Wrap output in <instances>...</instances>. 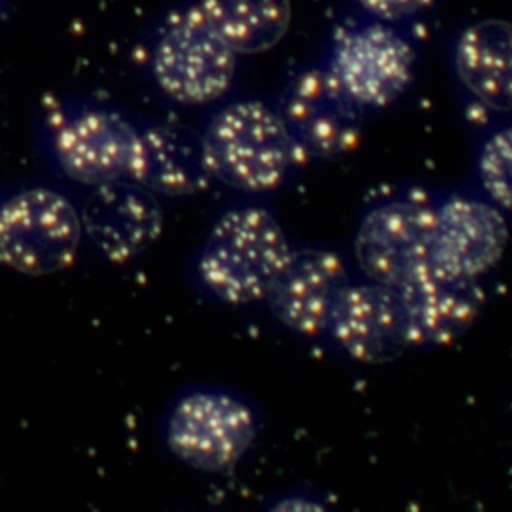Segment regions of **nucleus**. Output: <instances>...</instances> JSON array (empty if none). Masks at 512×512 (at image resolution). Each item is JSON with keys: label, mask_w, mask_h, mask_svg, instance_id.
Returning <instances> with one entry per match:
<instances>
[{"label": "nucleus", "mask_w": 512, "mask_h": 512, "mask_svg": "<svg viewBox=\"0 0 512 512\" xmlns=\"http://www.w3.org/2000/svg\"><path fill=\"white\" fill-rule=\"evenodd\" d=\"M292 246L262 206H236L218 216L196 258L202 288L230 306L266 300Z\"/></svg>", "instance_id": "f257e3e1"}, {"label": "nucleus", "mask_w": 512, "mask_h": 512, "mask_svg": "<svg viewBox=\"0 0 512 512\" xmlns=\"http://www.w3.org/2000/svg\"><path fill=\"white\" fill-rule=\"evenodd\" d=\"M198 156L208 178L262 194L278 188L302 154L280 112L260 100H238L210 118Z\"/></svg>", "instance_id": "f03ea898"}, {"label": "nucleus", "mask_w": 512, "mask_h": 512, "mask_svg": "<svg viewBox=\"0 0 512 512\" xmlns=\"http://www.w3.org/2000/svg\"><path fill=\"white\" fill-rule=\"evenodd\" d=\"M238 52L212 28L198 4L166 18L152 50V76L174 102L202 106L222 98L236 76Z\"/></svg>", "instance_id": "7ed1b4c3"}, {"label": "nucleus", "mask_w": 512, "mask_h": 512, "mask_svg": "<svg viewBox=\"0 0 512 512\" xmlns=\"http://www.w3.org/2000/svg\"><path fill=\"white\" fill-rule=\"evenodd\" d=\"M84 240L78 208L58 190L24 188L0 204V266L46 276L66 270Z\"/></svg>", "instance_id": "20e7f679"}, {"label": "nucleus", "mask_w": 512, "mask_h": 512, "mask_svg": "<svg viewBox=\"0 0 512 512\" xmlns=\"http://www.w3.org/2000/svg\"><path fill=\"white\" fill-rule=\"evenodd\" d=\"M256 430V416L242 398L200 388L174 402L166 420V444L194 470L224 472L248 452Z\"/></svg>", "instance_id": "39448f33"}, {"label": "nucleus", "mask_w": 512, "mask_h": 512, "mask_svg": "<svg viewBox=\"0 0 512 512\" xmlns=\"http://www.w3.org/2000/svg\"><path fill=\"white\" fill-rule=\"evenodd\" d=\"M432 204L424 194H402L372 206L354 236V256L368 280L400 288L432 262Z\"/></svg>", "instance_id": "423d86ee"}, {"label": "nucleus", "mask_w": 512, "mask_h": 512, "mask_svg": "<svg viewBox=\"0 0 512 512\" xmlns=\"http://www.w3.org/2000/svg\"><path fill=\"white\" fill-rule=\"evenodd\" d=\"M362 108H386L410 86L414 50L380 20L342 28L326 66Z\"/></svg>", "instance_id": "0eeeda50"}, {"label": "nucleus", "mask_w": 512, "mask_h": 512, "mask_svg": "<svg viewBox=\"0 0 512 512\" xmlns=\"http://www.w3.org/2000/svg\"><path fill=\"white\" fill-rule=\"evenodd\" d=\"M142 130L108 108H80L52 130V152L60 170L92 188L132 180Z\"/></svg>", "instance_id": "6e6552de"}, {"label": "nucleus", "mask_w": 512, "mask_h": 512, "mask_svg": "<svg viewBox=\"0 0 512 512\" xmlns=\"http://www.w3.org/2000/svg\"><path fill=\"white\" fill-rule=\"evenodd\" d=\"M280 116L302 156L350 152L362 130V106L328 68H308L286 88Z\"/></svg>", "instance_id": "1a4fd4ad"}, {"label": "nucleus", "mask_w": 512, "mask_h": 512, "mask_svg": "<svg viewBox=\"0 0 512 512\" xmlns=\"http://www.w3.org/2000/svg\"><path fill=\"white\" fill-rule=\"evenodd\" d=\"M348 284V266L338 252L292 248L266 302L284 328L302 338H318L328 332L334 308Z\"/></svg>", "instance_id": "9d476101"}, {"label": "nucleus", "mask_w": 512, "mask_h": 512, "mask_svg": "<svg viewBox=\"0 0 512 512\" xmlns=\"http://www.w3.org/2000/svg\"><path fill=\"white\" fill-rule=\"evenodd\" d=\"M78 212L84 238L110 262L140 256L162 234L156 194L132 180L92 186Z\"/></svg>", "instance_id": "9b49d317"}, {"label": "nucleus", "mask_w": 512, "mask_h": 512, "mask_svg": "<svg viewBox=\"0 0 512 512\" xmlns=\"http://www.w3.org/2000/svg\"><path fill=\"white\" fill-rule=\"evenodd\" d=\"M408 346H442L472 328L486 294L478 278L424 266L398 288Z\"/></svg>", "instance_id": "f8f14e48"}, {"label": "nucleus", "mask_w": 512, "mask_h": 512, "mask_svg": "<svg viewBox=\"0 0 512 512\" xmlns=\"http://www.w3.org/2000/svg\"><path fill=\"white\" fill-rule=\"evenodd\" d=\"M326 334L356 362L378 364L398 356L410 348L398 288L368 278L350 282Z\"/></svg>", "instance_id": "ddd939ff"}, {"label": "nucleus", "mask_w": 512, "mask_h": 512, "mask_svg": "<svg viewBox=\"0 0 512 512\" xmlns=\"http://www.w3.org/2000/svg\"><path fill=\"white\" fill-rule=\"evenodd\" d=\"M506 242V220L492 202L450 196L436 204L432 264L438 268L480 280L500 262Z\"/></svg>", "instance_id": "4468645a"}, {"label": "nucleus", "mask_w": 512, "mask_h": 512, "mask_svg": "<svg viewBox=\"0 0 512 512\" xmlns=\"http://www.w3.org/2000/svg\"><path fill=\"white\" fill-rule=\"evenodd\" d=\"M452 62L464 88L494 110H512V22L484 18L454 40Z\"/></svg>", "instance_id": "2eb2a0df"}, {"label": "nucleus", "mask_w": 512, "mask_h": 512, "mask_svg": "<svg viewBox=\"0 0 512 512\" xmlns=\"http://www.w3.org/2000/svg\"><path fill=\"white\" fill-rule=\"evenodd\" d=\"M196 4L238 54L274 48L292 22L290 0H198Z\"/></svg>", "instance_id": "dca6fc26"}, {"label": "nucleus", "mask_w": 512, "mask_h": 512, "mask_svg": "<svg viewBox=\"0 0 512 512\" xmlns=\"http://www.w3.org/2000/svg\"><path fill=\"white\" fill-rule=\"evenodd\" d=\"M204 178L200 156L194 158L178 138L156 128L142 130L132 182L154 194L184 196L198 190Z\"/></svg>", "instance_id": "f3484780"}, {"label": "nucleus", "mask_w": 512, "mask_h": 512, "mask_svg": "<svg viewBox=\"0 0 512 512\" xmlns=\"http://www.w3.org/2000/svg\"><path fill=\"white\" fill-rule=\"evenodd\" d=\"M478 178L488 200L512 212V124L484 140L478 152Z\"/></svg>", "instance_id": "a211bd4d"}, {"label": "nucleus", "mask_w": 512, "mask_h": 512, "mask_svg": "<svg viewBox=\"0 0 512 512\" xmlns=\"http://www.w3.org/2000/svg\"><path fill=\"white\" fill-rule=\"evenodd\" d=\"M376 20H400L428 8L434 0H356Z\"/></svg>", "instance_id": "6ab92c4d"}]
</instances>
